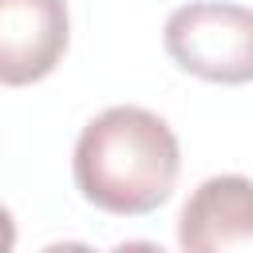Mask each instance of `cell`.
Here are the masks:
<instances>
[{"label":"cell","instance_id":"6da1fadb","mask_svg":"<svg viewBox=\"0 0 253 253\" xmlns=\"http://www.w3.org/2000/svg\"><path fill=\"white\" fill-rule=\"evenodd\" d=\"M182 150L170 123L146 107H107L75 138L71 174L79 194L119 217L158 210L178 182Z\"/></svg>","mask_w":253,"mask_h":253},{"label":"cell","instance_id":"7a4b0ae2","mask_svg":"<svg viewBox=\"0 0 253 253\" xmlns=\"http://www.w3.org/2000/svg\"><path fill=\"white\" fill-rule=\"evenodd\" d=\"M166 55L206 83H253V8L225 0L182 4L162 28Z\"/></svg>","mask_w":253,"mask_h":253},{"label":"cell","instance_id":"3957f363","mask_svg":"<svg viewBox=\"0 0 253 253\" xmlns=\"http://www.w3.org/2000/svg\"><path fill=\"white\" fill-rule=\"evenodd\" d=\"M71 40L63 0H0V83L28 87L47 79Z\"/></svg>","mask_w":253,"mask_h":253},{"label":"cell","instance_id":"277c9868","mask_svg":"<svg viewBox=\"0 0 253 253\" xmlns=\"http://www.w3.org/2000/svg\"><path fill=\"white\" fill-rule=\"evenodd\" d=\"M182 253H253V178L213 174L178 213Z\"/></svg>","mask_w":253,"mask_h":253},{"label":"cell","instance_id":"5b68a950","mask_svg":"<svg viewBox=\"0 0 253 253\" xmlns=\"http://www.w3.org/2000/svg\"><path fill=\"white\" fill-rule=\"evenodd\" d=\"M12 245H16V221H12V213L0 206V253H12Z\"/></svg>","mask_w":253,"mask_h":253},{"label":"cell","instance_id":"8992f818","mask_svg":"<svg viewBox=\"0 0 253 253\" xmlns=\"http://www.w3.org/2000/svg\"><path fill=\"white\" fill-rule=\"evenodd\" d=\"M111 253H166V249L154 245V241H123V245H115Z\"/></svg>","mask_w":253,"mask_h":253},{"label":"cell","instance_id":"52a82bcc","mask_svg":"<svg viewBox=\"0 0 253 253\" xmlns=\"http://www.w3.org/2000/svg\"><path fill=\"white\" fill-rule=\"evenodd\" d=\"M40 253H95V249L83 245V241H51V245H43Z\"/></svg>","mask_w":253,"mask_h":253}]
</instances>
